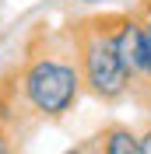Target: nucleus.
Here are the masks:
<instances>
[{"label": "nucleus", "mask_w": 151, "mask_h": 154, "mask_svg": "<svg viewBox=\"0 0 151 154\" xmlns=\"http://www.w3.org/2000/svg\"><path fill=\"white\" fill-rule=\"evenodd\" d=\"M18 95L32 116L39 119H67L85 95V77L77 67L70 28L60 38H46L28 49L18 70Z\"/></svg>", "instance_id": "f257e3e1"}, {"label": "nucleus", "mask_w": 151, "mask_h": 154, "mask_svg": "<svg viewBox=\"0 0 151 154\" xmlns=\"http://www.w3.org/2000/svg\"><path fill=\"white\" fill-rule=\"evenodd\" d=\"M70 38H74L77 67H81V77H85V95L98 98L105 105L123 102L133 91V77L123 63L120 49H116L109 14L85 18L77 25H70Z\"/></svg>", "instance_id": "f03ea898"}, {"label": "nucleus", "mask_w": 151, "mask_h": 154, "mask_svg": "<svg viewBox=\"0 0 151 154\" xmlns=\"http://www.w3.org/2000/svg\"><path fill=\"white\" fill-rule=\"evenodd\" d=\"M95 154H141V133L133 126L123 123H109L92 137Z\"/></svg>", "instance_id": "7ed1b4c3"}, {"label": "nucleus", "mask_w": 151, "mask_h": 154, "mask_svg": "<svg viewBox=\"0 0 151 154\" xmlns=\"http://www.w3.org/2000/svg\"><path fill=\"white\" fill-rule=\"evenodd\" d=\"M60 154H95V147H92V140H81V144H70V147H63Z\"/></svg>", "instance_id": "20e7f679"}, {"label": "nucleus", "mask_w": 151, "mask_h": 154, "mask_svg": "<svg viewBox=\"0 0 151 154\" xmlns=\"http://www.w3.org/2000/svg\"><path fill=\"white\" fill-rule=\"evenodd\" d=\"M137 133H141V154H151V123L144 130H137Z\"/></svg>", "instance_id": "39448f33"}, {"label": "nucleus", "mask_w": 151, "mask_h": 154, "mask_svg": "<svg viewBox=\"0 0 151 154\" xmlns=\"http://www.w3.org/2000/svg\"><path fill=\"white\" fill-rule=\"evenodd\" d=\"M137 18H141L144 25H151V0H141V4H137Z\"/></svg>", "instance_id": "423d86ee"}, {"label": "nucleus", "mask_w": 151, "mask_h": 154, "mask_svg": "<svg viewBox=\"0 0 151 154\" xmlns=\"http://www.w3.org/2000/svg\"><path fill=\"white\" fill-rule=\"evenodd\" d=\"M0 154H14V144L7 140V133L0 130Z\"/></svg>", "instance_id": "0eeeda50"}, {"label": "nucleus", "mask_w": 151, "mask_h": 154, "mask_svg": "<svg viewBox=\"0 0 151 154\" xmlns=\"http://www.w3.org/2000/svg\"><path fill=\"white\" fill-rule=\"evenodd\" d=\"M70 4H85V7H98V4H109V0H70Z\"/></svg>", "instance_id": "6e6552de"}]
</instances>
